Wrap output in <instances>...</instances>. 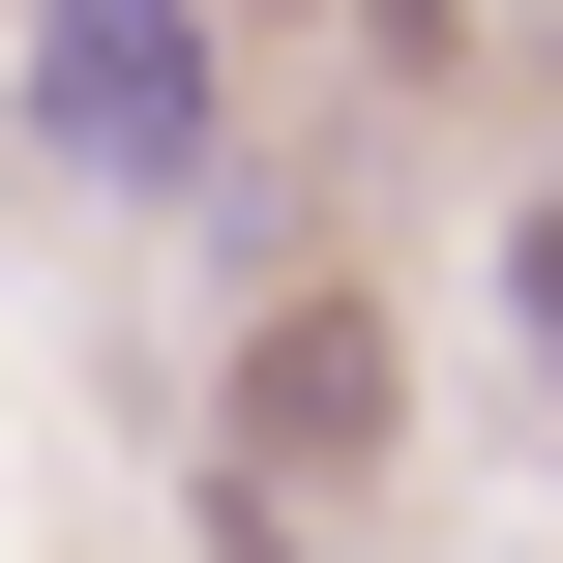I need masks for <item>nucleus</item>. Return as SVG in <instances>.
Listing matches in <instances>:
<instances>
[{
  "label": "nucleus",
  "instance_id": "nucleus-3",
  "mask_svg": "<svg viewBox=\"0 0 563 563\" xmlns=\"http://www.w3.org/2000/svg\"><path fill=\"white\" fill-rule=\"evenodd\" d=\"M505 356L563 386V208H505Z\"/></svg>",
  "mask_w": 563,
  "mask_h": 563
},
{
  "label": "nucleus",
  "instance_id": "nucleus-1",
  "mask_svg": "<svg viewBox=\"0 0 563 563\" xmlns=\"http://www.w3.org/2000/svg\"><path fill=\"white\" fill-rule=\"evenodd\" d=\"M30 148L89 208H178L208 178V0H30Z\"/></svg>",
  "mask_w": 563,
  "mask_h": 563
},
{
  "label": "nucleus",
  "instance_id": "nucleus-2",
  "mask_svg": "<svg viewBox=\"0 0 563 563\" xmlns=\"http://www.w3.org/2000/svg\"><path fill=\"white\" fill-rule=\"evenodd\" d=\"M356 475H386V297H267V356H238V534H297Z\"/></svg>",
  "mask_w": 563,
  "mask_h": 563
}]
</instances>
